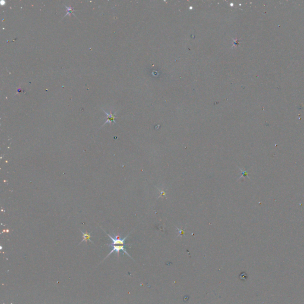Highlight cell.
Listing matches in <instances>:
<instances>
[{
	"instance_id": "6da1fadb",
	"label": "cell",
	"mask_w": 304,
	"mask_h": 304,
	"mask_svg": "<svg viewBox=\"0 0 304 304\" xmlns=\"http://www.w3.org/2000/svg\"><path fill=\"white\" fill-rule=\"evenodd\" d=\"M104 232H105L106 233L108 236V237L110 238L111 239L112 241V244H109V245H125V240H126V239L127 238V237H128L129 235L130 234V233L126 237H125V238H123V239H121V238H120V235H116V236L115 238H113V237H112L111 236V235H109L108 233H107L106 232L105 230H104Z\"/></svg>"
},
{
	"instance_id": "7a4b0ae2",
	"label": "cell",
	"mask_w": 304,
	"mask_h": 304,
	"mask_svg": "<svg viewBox=\"0 0 304 304\" xmlns=\"http://www.w3.org/2000/svg\"><path fill=\"white\" fill-rule=\"evenodd\" d=\"M108 245L109 246H112V250L111 251L109 252V254L107 255V257H106L105 258H106L107 257H108L109 255H111L112 252H116V253H118V254H119V253H120V251H122L123 252L125 253V254L128 255V256L130 257L131 258V257L130 256V255L128 254V253L127 252L126 250H125V245Z\"/></svg>"
},
{
	"instance_id": "3957f363",
	"label": "cell",
	"mask_w": 304,
	"mask_h": 304,
	"mask_svg": "<svg viewBox=\"0 0 304 304\" xmlns=\"http://www.w3.org/2000/svg\"><path fill=\"white\" fill-rule=\"evenodd\" d=\"M102 111L105 112V114H106V115L107 116V120L106 122H105L104 124L102 125V126H104V125L107 124V123H109V124H111V123L113 122L114 123H115V119L116 118V116L115 115V114H112L111 112H110V113H107L106 112L104 111V109H102Z\"/></svg>"
},
{
	"instance_id": "277c9868",
	"label": "cell",
	"mask_w": 304,
	"mask_h": 304,
	"mask_svg": "<svg viewBox=\"0 0 304 304\" xmlns=\"http://www.w3.org/2000/svg\"><path fill=\"white\" fill-rule=\"evenodd\" d=\"M80 231H81V232L82 233L83 236V239L82 241H81V242H84V241L87 242V241H89L90 242H92V241H91V240H90V238H91V236H90V233H89L87 232H83V231H81V230H80Z\"/></svg>"
},
{
	"instance_id": "5b68a950",
	"label": "cell",
	"mask_w": 304,
	"mask_h": 304,
	"mask_svg": "<svg viewBox=\"0 0 304 304\" xmlns=\"http://www.w3.org/2000/svg\"><path fill=\"white\" fill-rule=\"evenodd\" d=\"M64 6L66 7V9H67V13H66V14L64 16L63 18H64V17L67 16H70L71 14H74V12L76 11L74 9V7H68L66 5H64Z\"/></svg>"
},
{
	"instance_id": "8992f818",
	"label": "cell",
	"mask_w": 304,
	"mask_h": 304,
	"mask_svg": "<svg viewBox=\"0 0 304 304\" xmlns=\"http://www.w3.org/2000/svg\"><path fill=\"white\" fill-rule=\"evenodd\" d=\"M240 170H241V172H242V175H241V177H240V178H241L242 177H245V176H246V175H248V173L246 172V171H244V170H242V169H240Z\"/></svg>"
},
{
	"instance_id": "52a82bcc",
	"label": "cell",
	"mask_w": 304,
	"mask_h": 304,
	"mask_svg": "<svg viewBox=\"0 0 304 304\" xmlns=\"http://www.w3.org/2000/svg\"><path fill=\"white\" fill-rule=\"evenodd\" d=\"M177 229L178 230V232H179V235L180 236H182L184 233V230H180L179 229Z\"/></svg>"
}]
</instances>
